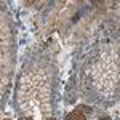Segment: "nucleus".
I'll return each instance as SVG.
<instances>
[{
    "label": "nucleus",
    "mask_w": 120,
    "mask_h": 120,
    "mask_svg": "<svg viewBox=\"0 0 120 120\" xmlns=\"http://www.w3.org/2000/svg\"><path fill=\"white\" fill-rule=\"evenodd\" d=\"M67 120H85V115H83L80 111H74L69 117H67Z\"/></svg>",
    "instance_id": "nucleus-1"
},
{
    "label": "nucleus",
    "mask_w": 120,
    "mask_h": 120,
    "mask_svg": "<svg viewBox=\"0 0 120 120\" xmlns=\"http://www.w3.org/2000/svg\"><path fill=\"white\" fill-rule=\"evenodd\" d=\"M82 107H83V111H85V112H91V107H86V106H82Z\"/></svg>",
    "instance_id": "nucleus-2"
},
{
    "label": "nucleus",
    "mask_w": 120,
    "mask_h": 120,
    "mask_svg": "<svg viewBox=\"0 0 120 120\" xmlns=\"http://www.w3.org/2000/svg\"><path fill=\"white\" fill-rule=\"evenodd\" d=\"M21 120H30V119H29V117H27V119H24V117H22V119H21Z\"/></svg>",
    "instance_id": "nucleus-3"
},
{
    "label": "nucleus",
    "mask_w": 120,
    "mask_h": 120,
    "mask_svg": "<svg viewBox=\"0 0 120 120\" xmlns=\"http://www.w3.org/2000/svg\"><path fill=\"white\" fill-rule=\"evenodd\" d=\"M99 120H107V119H102V117H101V119H99Z\"/></svg>",
    "instance_id": "nucleus-4"
},
{
    "label": "nucleus",
    "mask_w": 120,
    "mask_h": 120,
    "mask_svg": "<svg viewBox=\"0 0 120 120\" xmlns=\"http://www.w3.org/2000/svg\"><path fill=\"white\" fill-rule=\"evenodd\" d=\"M48 120H55V119H48Z\"/></svg>",
    "instance_id": "nucleus-5"
},
{
    "label": "nucleus",
    "mask_w": 120,
    "mask_h": 120,
    "mask_svg": "<svg viewBox=\"0 0 120 120\" xmlns=\"http://www.w3.org/2000/svg\"><path fill=\"white\" fill-rule=\"evenodd\" d=\"M7 120H8V119H7Z\"/></svg>",
    "instance_id": "nucleus-6"
}]
</instances>
